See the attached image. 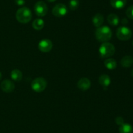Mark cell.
<instances>
[{
	"label": "cell",
	"instance_id": "603a6c76",
	"mask_svg": "<svg viewBox=\"0 0 133 133\" xmlns=\"http://www.w3.org/2000/svg\"><path fill=\"white\" fill-rule=\"evenodd\" d=\"M14 1L16 3V5H19V6H22L25 3V0H14Z\"/></svg>",
	"mask_w": 133,
	"mask_h": 133
},
{
	"label": "cell",
	"instance_id": "7a4b0ae2",
	"mask_svg": "<svg viewBox=\"0 0 133 133\" xmlns=\"http://www.w3.org/2000/svg\"><path fill=\"white\" fill-rule=\"evenodd\" d=\"M32 17L31 10L26 7H23L17 10L16 13V20L22 23H27L31 21Z\"/></svg>",
	"mask_w": 133,
	"mask_h": 133
},
{
	"label": "cell",
	"instance_id": "d6986e66",
	"mask_svg": "<svg viewBox=\"0 0 133 133\" xmlns=\"http://www.w3.org/2000/svg\"><path fill=\"white\" fill-rule=\"evenodd\" d=\"M119 133H133V128L130 124L123 123L120 125L119 129Z\"/></svg>",
	"mask_w": 133,
	"mask_h": 133
},
{
	"label": "cell",
	"instance_id": "8992f818",
	"mask_svg": "<svg viewBox=\"0 0 133 133\" xmlns=\"http://www.w3.org/2000/svg\"><path fill=\"white\" fill-rule=\"evenodd\" d=\"M35 14L39 17L45 16L48 13V6L43 1H38L35 3L34 7Z\"/></svg>",
	"mask_w": 133,
	"mask_h": 133
},
{
	"label": "cell",
	"instance_id": "2e32d148",
	"mask_svg": "<svg viewBox=\"0 0 133 133\" xmlns=\"http://www.w3.org/2000/svg\"><path fill=\"white\" fill-rule=\"evenodd\" d=\"M10 77L13 80L16 81V82H19L23 78V74L19 70L14 69V70H12L11 73H10Z\"/></svg>",
	"mask_w": 133,
	"mask_h": 133
},
{
	"label": "cell",
	"instance_id": "7c38bea8",
	"mask_svg": "<svg viewBox=\"0 0 133 133\" xmlns=\"http://www.w3.org/2000/svg\"><path fill=\"white\" fill-rule=\"evenodd\" d=\"M120 63L125 68L131 67L133 65V57L131 56H125L121 59Z\"/></svg>",
	"mask_w": 133,
	"mask_h": 133
},
{
	"label": "cell",
	"instance_id": "277c9868",
	"mask_svg": "<svg viewBox=\"0 0 133 133\" xmlns=\"http://www.w3.org/2000/svg\"><path fill=\"white\" fill-rule=\"evenodd\" d=\"M132 32L131 29L126 26H121L116 31V36L118 39L122 41H127L132 37Z\"/></svg>",
	"mask_w": 133,
	"mask_h": 133
},
{
	"label": "cell",
	"instance_id": "6da1fadb",
	"mask_svg": "<svg viewBox=\"0 0 133 133\" xmlns=\"http://www.w3.org/2000/svg\"><path fill=\"white\" fill-rule=\"evenodd\" d=\"M95 35H96V39L99 41L105 43V42L109 41L111 39L112 32L110 27L106 26H103L97 27L95 32Z\"/></svg>",
	"mask_w": 133,
	"mask_h": 133
},
{
	"label": "cell",
	"instance_id": "44dd1931",
	"mask_svg": "<svg viewBox=\"0 0 133 133\" xmlns=\"http://www.w3.org/2000/svg\"><path fill=\"white\" fill-rule=\"evenodd\" d=\"M126 15L129 19L133 20V5L129 7L126 10Z\"/></svg>",
	"mask_w": 133,
	"mask_h": 133
},
{
	"label": "cell",
	"instance_id": "3957f363",
	"mask_svg": "<svg viewBox=\"0 0 133 133\" xmlns=\"http://www.w3.org/2000/svg\"><path fill=\"white\" fill-rule=\"evenodd\" d=\"M115 47L109 42L103 43L99 48V55L102 58H108L115 53Z\"/></svg>",
	"mask_w": 133,
	"mask_h": 133
},
{
	"label": "cell",
	"instance_id": "83f0119b",
	"mask_svg": "<svg viewBox=\"0 0 133 133\" xmlns=\"http://www.w3.org/2000/svg\"><path fill=\"white\" fill-rule=\"evenodd\" d=\"M132 45H133V41H132Z\"/></svg>",
	"mask_w": 133,
	"mask_h": 133
},
{
	"label": "cell",
	"instance_id": "ffe728a7",
	"mask_svg": "<svg viewBox=\"0 0 133 133\" xmlns=\"http://www.w3.org/2000/svg\"><path fill=\"white\" fill-rule=\"evenodd\" d=\"M79 5V0H70L69 2V7L70 9L72 10H76Z\"/></svg>",
	"mask_w": 133,
	"mask_h": 133
},
{
	"label": "cell",
	"instance_id": "9a60e30c",
	"mask_svg": "<svg viewBox=\"0 0 133 133\" xmlns=\"http://www.w3.org/2000/svg\"><path fill=\"white\" fill-rule=\"evenodd\" d=\"M107 22L111 26H116L119 24V18L118 15L116 14H110L107 16Z\"/></svg>",
	"mask_w": 133,
	"mask_h": 133
},
{
	"label": "cell",
	"instance_id": "5b68a950",
	"mask_svg": "<svg viewBox=\"0 0 133 133\" xmlns=\"http://www.w3.org/2000/svg\"><path fill=\"white\" fill-rule=\"evenodd\" d=\"M47 87V81L42 77L35 78L31 82V87L32 90L36 93L44 91Z\"/></svg>",
	"mask_w": 133,
	"mask_h": 133
},
{
	"label": "cell",
	"instance_id": "484cf974",
	"mask_svg": "<svg viewBox=\"0 0 133 133\" xmlns=\"http://www.w3.org/2000/svg\"><path fill=\"white\" fill-rule=\"evenodd\" d=\"M1 78H2V74H1V72H0V80H1Z\"/></svg>",
	"mask_w": 133,
	"mask_h": 133
},
{
	"label": "cell",
	"instance_id": "ba28073f",
	"mask_svg": "<svg viewBox=\"0 0 133 133\" xmlns=\"http://www.w3.org/2000/svg\"><path fill=\"white\" fill-rule=\"evenodd\" d=\"M53 48V43L49 39H42L38 44V48L42 52H49Z\"/></svg>",
	"mask_w": 133,
	"mask_h": 133
},
{
	"label": "cell",
	"instance_id": "7402d4cb",
	"mask_svg": "<svg viewBox=\"0 0 133 133\" xmlns=\"http://www.w3.org/2000/svg\"><path fill=\"white\" fill-rule=\"evenodd\" d=\"M115 121L117 125H119V126L123 125V124L124 123V119H123V117H121V116H118V117H117L116 118Z\"/></svg>",
	"mask_w": 133,
	"mask_h": 133
},
{
	"label": "cell",
	"instance_id": "e0dca14e",
	"mask_svg": "<svg viewBox=\"0 0 133 133\" xmlns=\"http://www.w3.org/2000/svg\"><path fill=\"white\" fill-rule=\"evenodd\" d=\"M44 21L41 18H36L32 22V27L35 30L40 31L44 27Z\"/></svg>",
	"mask_w": 133,
	"mask_h": 133
},
{
	"label": "cell",
	"instance_id": "8fae6325",
	"mask_svg": "<svg viewBox=\"0 0 133 133\" xmlns=\"http://www.w3.org/2000/svg\"><path fill=\"white\" fill-rule=\"evenodd\" d=\"M104 22V17L100 13H97L94 16L93 18H92V22H93L94 25L95 27H99L102 26L103 23Z\"/></svg>",
	"mask_w": 133,
	"mask_h": 133
},
{
	"label": "cell",
	"instance_id": "5bb4252c",
	"mask_svg": "<svg viewBox=\"0 0 133 133\" xmlns=\"http://www.w3.org/2000/svg\"><path fill=\"white\" fill-rule=\"evenodd\" d=\"M127 4V0H110V5L116 9H121Z\"/></svg>",
	"mask_w": 133,
	"mask_h": 133
},
{
	"label": "cell",
	"instance_id": "cb8c5ba5",
	"mask_svg": "<svg viewBox=\"0 0 133 133\" xmlns=\"http://www.w3.org/2000/svg\"><path fill=\"white\" fill-rule=\"evenodd\" d=\"M122 23L123 25H127L128 23V20H127V18H123L122 20Z\"/></svg>",
	"mask_w": 133,
	"mask_h": 133
},
{
	"label": "cell",
	"instance_id": "4316f807",
	"mask_svg": "<svg viewBox=\"0 0 133 133\" xmlns=\"http://www.w3.org/2000/svg\"><path fill=\"white\" fill-rule=\"evenodd\" d=\"M131 76H132L133 77V69L132 70V71H131Z\"/></svg>",
	"mask_w": 133,
	"mask_h": 133
},
{
	"label": "cell",
	"instance_id": "9c48e42d",
	"mask_svg": "<svg viewBox=\"0 0 133 133\" xmlns=\"http://www.w3.org/2000/svg\"><path fill=\"white\" fill-rule=\"evenodd\" d=\"M1 90L5 93H11L15 88L14 83L9 80H5L0 84Z\"/></svg>",
	"mask_w": 133,
	"mask_h": 133
},
{
	"label": "cell",
	"instance_id": "ac0fdd59",
	"mask_svg": "<svg viewBox=\"0 0 133 133\" xmlns=\"http://www.w3.org/2000/svg\"><path fill=\"white\" fill-rule=\"evenodd\" d=\"M105 66L107 69L109 70H113L116 69L117 66V62L113 58H108L104 62Z\"/></svg>",
	"mask_w": 133,
	"mask_h": 133
},
{
	"label": "cell",
	"instance_id": "d4e9b609",
	"mask_svg": "<svg viewBox=\"0 0 133 133\" xmlns=\"http://www.w3.org/2000/svg\"><path fill=\"white\" fill-rule=\"evenodd\" d=\"M47 1H48V2H50V3H52V2H54V1H55L56 0H47Z\"/></svg>",
	"mask_w": 133,
	"mask_h": 133
},
{
	"label": "cell",
	"instance_id": "30bf717a",
	"mask_svg": "<svg viewBox=\"0 0 133 133\" xmlns=\"http://www.w3.org/2000/svg\"><path fill=\"white\" fill-rule=\"evenodd\" d=\"M77 87L82 91H87L91 87L90 80L87 78H81L77 83Z\"/></svg>",
	"mask_w": 133,
	"mask_h": 133
},
{
	"label": "cell",
	"instance_id": "4fadbf2b",
	"mask_svg": "<svg viewBox=\"0 0 133 133\" xmlns=\"http://www.w3.org/2000/svg\"><path fill=\"white\" fill-rule=\"evenodd\" d=\"M99 82L103 87H107L110 84L111 80L107 74H102L99 78Z\"/></svg>",
	"mask_w": 133,
	"mask_h": 133
},
{
	"label": "cell",
	"instance_id": "52a82bcc",
	"mask_svg": "<svg viewBox=\"0 0 133 133\" xmlns=\"http://www.w3.org/2000/svg\"><path fill=\"white\" fill-rule=\"evenodd\" d=\"M52 13L55 16L61 18L66 15L68 13V9L64 4L58 3L53 7Z\"/></svg>",
	"mask_w": 133,
	"mask_h": 133
}]
</instances>
